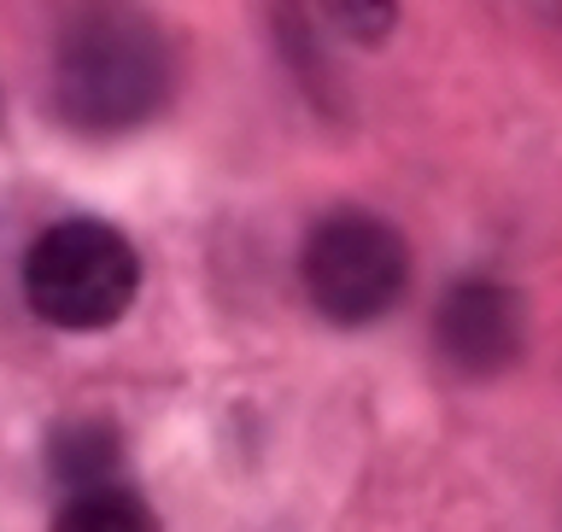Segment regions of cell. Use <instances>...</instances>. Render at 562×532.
<instances>
[{
    "label": "cell",
    "mask_w": 562,
    "mask_h": 532,
    "mask_svg": "<svg viewBox=\"0 0 562 532\" xmlns=\"http://www.w3.org/2000/svg\"><path fill=\"white\" fill-rule=\"evenodd\" d=\"M521 340H527V316H521V298L504 287V281H457V287L439 298V316H434V346L457 375H498L521 358Z\"/></svg>",
    "instance_id": "cell-4"
},
{
    "label": "cell",
    "mask_w": 562,
    "mask_h": 532,
    "mask_svg": "<svg viewBox=\"0 0 562 532\" xmlns=\"http://www.w3.org/2000/svg\"><path fill=\"white\" fill-rule=\"evenodd\" d=\"M140 293V252L100 217H65L24 252V298L47 328L100 333L130 316Z\"/></svg>",
    "instance_id": "cell-2"
},
{
    "label": "cell",
    "mask_w": 562,
    "mask_h": 532,
    "mask_svg": "<svg viewBox=\"0 0 562 532\" xmlns=\"http://www.w3.org/2000/svg\"><path fill=\"white\" fill-rule=\"evenodd\" d=\"M53 532H158V521L135 486L105 480V486L65 491L59 516H53Z\"/></svg>",
    "instance_id": "cell-5"
},
{
    "label": "cell",
    "mask_w": 562,
    "mask_h": 532,
    "mask_svg": "<svg viewBox=\"0 0 562 532\" xmlns=\"http://www.w3.org/2000/svg\"><path fill=\"white\" fill-rule=\"evenodd\" d=\"M176 59L135 0H77L53 30L47 94L77 135H123L165 112Z\"/></svg>",
    "instance_id": "cell-1"
},
{
    "label": "cell",
    "mask_w": 562,
    "mask_h": 532,
    "mask_svg": "<svg viewBox=\"0 0 562 532\" xmlns=\"http://www.w3.org/2000/svg\"><path fill=\"white\" fill-rule=\"evenodd\" d=\"M299 281H305L311 310L334 328H369L411 287V246L375 211H328L305 235L299 252Z\"/></svg>",
    "instance_id": "cell-3"
},
{
    "label": "cell",
    "mask_w": 562,
    "mask_h": 532,
    "mask_svg": "<svg viewBox=\"0 0 562 532\" xmlns=\"http://www.w3.org/2000/svg\"><path fill=\"white\" fill-rule=\"evenodd\" d=\"M323 12H328V24L351 35V42H363V47H375L386 30H393V18H398V0H323Z\"/></svg>",
    "instance_id": "cell-7"
},
{
    "label": "cell",
    "mask_w": 562,
    "mask_h": 532,
    "mask_svg": "<svg viewBox=\"0 0 562 532\" xmlns=\"http://www.w3.org/2000/svg\"><path fill=\"white\" fill-rule=\"evenodd\" d=\"M117 456H123V439H117L112 421H65V428L53 433V474H59L65 491L123 480Z\"/></svg>",
    "instance_id": "cell-6"
}]
</instances>
